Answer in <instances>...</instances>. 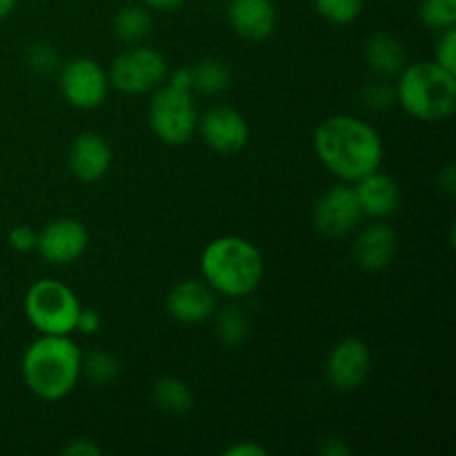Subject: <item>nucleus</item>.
<instances>
[{"mask_svg": "<svg viewBox=\"0 0 456 456\" xmlns=\"http://www.w3.org/2000/svg\"><path fill=\"white\" fill-rule=\"evenodd\" d=\"M314 151L325 169L343 183L361 181L383 163V141L377 129L347 114L330 116L316 127Z\"/></svg>", "mask_w": 456, "mask_h": 456, "instance_id": "1", "label": "nucleus"}, {"mask_svg": "<svg viewBox=\"0 0 456 456\" xmlns=\"http://www.w3.org/2000/svg\"><path fill=\"white\" fill-rule=\"evenodd\" d=\"M20 374L31 395L43 401H61L83 374V352L69 334H40L22 354Z\"/></svg>", "mask_w": 456, "mask_h": 456, "instance_id": "2", "label": "nucleus"}, {"mask_svg": "<svg viewBox=\"0 0 456 456\" xmlns=\"http://www.w3.org/2000/svg\"><path fill=\"white\" fill-rule=\"evenodd\" d=\"M200 274L216 294L243 298L261 285L265 261L261 249L243 236H221L203 249Z\"/></svg>", "mask_w": 456, "mask_h": 456, "instance_id": "3", "label": "nucleus"}, {"mask_svg": "<svg viewBox=\"0 0 456 456\" xmlns=\"http://www.w3.org/2000/svg\"><path fill=\"white\" fill-rule=\"evenodd\" d=\"M396 102L423 123H441L456 110V74L435 61L403 67L396 80Z\"/></svg>", "mask_w": 456, "mask_h": 456, "instance_id": "4", "label": "nucleus"}, {"mask_svg": "<svg viewBox=\"0 0 456 456\" xmlns=\"http://www.w3.org/2000/svg\"><path fill=\"white\" fill-rule=\"evenodd\" d=\"M80 301L69 285L53 279H40L27 289L25 314L27 321L40 334L76 332V321L80 314Z\"/></svg>", "mask_w": 456, "mask_h": 456, "instance_id": "5", "label": "nucleus"}, {"mask_svg": "<svg viewBox=\"0 0 456 456\" xmlns=\"http://www.w3.org/2000/svg\"><path fill=\"white\" fill-rule=\"evenodd\" d=\"M147 118L159 141H163L165 145L181 147L194 136L196 125H199V110H196L191 92L167 83L154 89Z\"/></svg>", "mask_w": 456, "mask_h": 456, "instance_id": "6", "label": "nucleus"}, {"mask_svg": "<svg viewBox=\"0 0 456 456\" xmlns=\"http://www.w3.org/2000/svg\"><path fill=\"white\" fill-rule=\"evenodd\" d=\"M107 76L110 85H114L118 92L145 94L154 92L167 80L169 65L156 49L134 45L114 58Z\"/></svg>", "mask_w": 456, "mask_h": 456, "instance_id": "7", "label": "nucleus"}, {"mask_svg": "<svg viewBox=\"0 0 456 456\" xmlns=\"http://www.w3.org/2000/svg\"><path fill=\"white\" fill-rule=\"evenodd\" d=\"M58 87L65 101L78 110H96L110 92V76L94 58L78 56L61 67Z\"/></svg>", "mask_w": 456, "mask_h": 456, "instance_id": "8", "label": "nucleus"}, {"mask_svg": "<svg viewBox=\"0 0 456 456\" xmlns=\"http://www.w3.org/2000/svg\"><path fill=\"white\" fill-rule=\"evenodd\" d=\"M314 227L328 239H341L354 232L363 218L359 196L352 183L334 185L316 200L314 205Z\"/></svg>", "mask_w": 456, "mask_h": 456, "instance_id": "9", "label": "nucleus"}, {"mask_svg": "<svg viewBox=\"0 0 456 456\" xmlns=\"http://www.w3.org/2000/svg\"><path fill=\"white\" fill-rule=\"evenodd\" d=\"M196 132L203 136L205 145L223 156L239 154L249 141V125L239 110L230 105H214L199 114Z\"/></svg>", "mask_w": 456, "mask_h": 456, "instance_id": "10", "label": "nucleus"}, {"mask_svg": "<svg viewBox=\"0 0 456 456\" xmlns=\"http://www.w3.org/2000/svg\"><path fill=\"white\" fill-rule=\"evenodd\" d=\"M372 372V354L361 338H343L330 350L325 361V377L330 386L341 392H354L365 386Z\"/></svg>", "mask_w": 456, "mask_h": 456, "instance_id": "11", "label": "nucleus"}, {"mask_svg": "<svg viewBox=\"0 0 456 456\" xmlns=\"http://www.w3.org/2000/svg\"><path fill=\"white\" fill-rule=\"evenodd\" d=\"M89 245V232L78 218H56L38 232L36 252L49 265H71Z\"/></svg>", "mask_w": 456, "mask_h": 456, "instance_id": "12", "label": "nucleus"}, {"mask_svg": "<svg viewBox=\"0 0 456 456\" xmlns=\"http://www.w3.org/2000/svg\"><path fill=\"white\" fill-rule=\"evenodd\" d=\"M167 314L185 325H199L216 314V292L205 281L187 279L167 294Z\"/></svg>", "mask_w": 456, "mask_h": 456, "instance_id": "13", "label": "nucleus"}, {"mask_svg": "<svg viewBox=\"0 0 456 456\" xmlns=\"http://www.w3.org/2000/svg\"><path fill=\"white\" fill-rule=\"evenodd\" d=\"M227 20L239 38L261 43L274 34L279 12L272 0H230Z\"/></svg>", "mask_w": 456, "mask_h": 456, "instance_id": "14", "label": "nucleus"}, {"mask_svg": "<svg viewBox=\"0 0 456 456\" xmlns=\"http://www.w3.org/2000/svg\"><path fill=\"white\" fill-rule=\"evenodd\" d=\"M111 167V147L101 134L85 132L69 147V172L80 183H96Z\"/></svg>", "mask_w": 456, "mask_h": 456, "instance_id": "15", "label": "nucleus"}, {"mask_svg": "<svg viewBox=\"0 0 456 456\" xmlns=\"http://www.w3.org/2000/svg\"><path fill=\"white\" fill-rule=\"evenodd\" d=\"M396 249H399L396 232L381 221L363 227L354 239V245H352L356 265L365 272L386 270L395 261Z\"/></svg>", "mask_w": 456, "mask_h": 456, "instance_id": "16", "label": "nucleus"}, {"mask_svg": "<svg viewBox=\"0 0 456 456\" xmlns=\"http://www.w3.org/2000/svg\"><path fill=\"white\" fill-rule=\"evenodd\" d=\"M356 196H359L363 216L387 218L399 209L401 205V187L390 174L377 172L368 174L361 181L354 183Z\"/></svg>", "mask_w": 456, "mask_h": 456, "instance_id": "17", "label": "nucleus"}, {"mask_svg": "<svg viewBox=\"0 0 456 456\" xmlns=\"http://www.w3.org/2000/svg\"><path fill=\"white\" fill-rule=\"evenodd\" d=\"M363 56L370 69L379 76H395L405 67V49L390 34H372L363 45Z\"/></svg>", "mask_w": 456, "mask_h": 456, "instance_id": "18", "label": "nucleus"}, {"mask_svg": "<svg viewBox=\"0 0 456 456\" xmlns=\"http://www.w3.org/2000/svg\"><path fill=\"white\" fill-rule=\"evenodd\" d=\"M111 29H114L116 38L123 43L141 45L154 29L151 9L142 7V4H127L114 16Z\"/></svg>", "mask_w": 456, "mask_h": 456, "instance_id": "19", "label": "nucleus"}, {"mask_svg": "<svg viewBox=\"0 0 456 456\" xmlns=\"http://www.w3.org/2000/svg\"><path fill=\"white\" fill-rule=\"evenodd\" d=\"M191 74V92L205 94V96H216L223 94L232 83L230 67L216 58H205L190 67Z\"/></svg>", "mask_w": 456, "mask_h": 456, "instance_id": "20", "label": "nucleus"}, {"mask_svg": "<svg viewBox=\"0 0 456 456\" xmlns=\"http://www.w3.org/2000/svg\"><path fill=\"white\" fill-rule=\"evenodd\" d=\"M154 401L167 414H185L194 405L190 386L176 377H163L154 383Z\"/></svg>", "mask_w": 456, "mask_h": 456, "instance_id": "21", "label": "nucleus"}, {"mask_svg": "<svg viewBox=\"0 0 456 456\" xmlns=\"http://www.w3.org/2000/svg\"><path fill=\"white\" fill-rule=\"evenodd\" d=\"M249 332V321L240 307L230 305L223 307L216 316V337L223 346L234 347L243 343V338Z\"/></svg>", "mask_w": 456, "mask_h": 456, "instance_id": "22", "label": "nucleus"}, {"mask_svg": "<svg viewBox=\"0 0 456 456\" xmlns=\"http://www.w3.org/2000/svg\"><path fill=\"white\" fill-rule=\"evenodd\" d=\"M419 18L430 29H452L456 25V0H421Z\"/></svg>", "mask_w": 456, "mask_h": 456, "instance_id": "23", "label": "nucleus"}, {"mask_svg": "<svg viewBox=\"0 0 456 456\" xmlns=\"http://www.w3.org/2000/svg\"><path fill=\"white\" fill-rule=\"evenodd\" d=\"M120 372V363L114 354L105 350H96L92 354L83 356V374L89 381L98 383V386H107L114 381Z\"/></svg>", "mask_w": 456, "mask_h": 456, "instance_id": "24", "label": "nucleus"}, {"mask_svg": "<svg viewBox=\"0 0 456 456\" xmlns=\"http://www.w3.org/2000/svg\"><path fill=\"white\" fill-rule=\"evenodd\" d=\"M314 9L332 25H350L363 12V0H314Z\"/></svg>", "mask_w": 456, "mask_h": 456, "instance_id": "25", "label": "nucleus"}, {"mask_svg": "<svg viewBox=\"0 0 456 456\" xmlns=\"http://www.w3.org/2000/svg\"><path fill=\"white\" fill-rule=\"evenodd\" d=\"M435 62L441 65L444 69L454 71L456 74V29L441 31V38L435 49Z\"/></svg>", "mask_w": 456, "mask_h": 456, "instance_id": "26", "label": "nucleus"}, {"mask_svg": "<svg viewBox=\"0 0 456 456\" xmlns=\"http://www.w3.org/2000/svg\"><path fill=\"white\" fill-rule=\"evenodd\" d=\"M36 240H38V232L31 230L29 225H16L9 232V248L20 254L36 252Z\"/></svg>", "mask_w": 456, "mask_h": 456, "instance_id": "27", "label": "nucleus"}, {"mask_svg": "<svg viewBox=\"0 0 456 456\" xmlns=\"http://www.w3.org/2000/svg\"><path fill=\"white\" fill-rule=\"evenodd\" d=\"M365 98V105H370L372 110H386L390 107L392 102H396V94L395 87H387V85L377 83V85H370L363 94Z\"/></svg>", "mask_w": 456, "mask_h": 456, "instance_id": "28", "label": "nucleus"}, {"mask_svg": "<svg viewBox=\"0 0 456 456\" xmlns=\"http://www.w3.org/2000/svg\"><path fill=\"white\" fill-rule=\"evenodd\" d=\"M101 325L102 319L96 310H92V307H80L78 321H76V330H78V332L96 334L98 330H101Z\"/></svg>", "mask_w": 456, "mask_h": 456, "instance_id": "29", "label": "nucleus"}, {"mask_svg": "<svg viewBox=\"0 0 456 456\" xmlns=\"http://www.w3.org/2000/svg\"><path fill=\"white\" fill-rule=\"evenodd\" d=\"M62 454L67 456H101L102 450L101 445H96L89 439H74L71 444H67L62 448Z\"/></svg>", "mask_w": 456, "mask_h": 456, "instance_id": "30", "label": "nucleus"}, {"mask_svg": "<svg viewBox=\"0 0 456 456\" xmlns=\"http://www.w3.org/2000/svg\"><path fill=\"white\" fill-rule=\"evenodd\" d=\"M225 456H267V448H263L261 444H254V441H245V444H236L232 448H227Z\"/></svg>", "mask_w": 456, "mask_h": 456, "instance_id": "31", "label": "nucleus"}, {"mask_svg": "<svg viewBox=\"0 0 456 456\" xmlns=\"http://www.w3.org/2000/svg\"><path fill=\"white\" fill-rule=\"evenodd\" d=\"M31 62H34V67H40V69H52V65L56 62V53L52 52L49 45H38V47L34 49Z\"/></svg>", "mask_w": 456, "mask_h": 456, "instance_id": "32", "label": "nucleus"}, {"mask_svg": "<svg viewBox=\"0 0 456 456\" xmlns=\"http://www.w3.org/2000/svg\"><path fill=\"white\" fill-rule=\"evenodd\" d=\"M321 454L323 456H346V454H350V448H347L346 441L338 439V436H328V439L321 444Z\"/></svg>", "mask_w": 456, "mask_h": 456, "instance_id": "33", "label": "nucleus"}, {"mask_svg": "<svg viewBox=\"0 0 456 456\" xmlns=\"http://www.w3.org/2000/svg\"><path fill=\"white\" fill-rule=\"evenodd\" d=\"M169 85L178 89H185V92H191V74L190 67H183V69H176L172 76H169Z\"/></svg>", "mask_w": 456, "mask_h": 456, "instance_id": "34", "label": "nucleus"}, {"mask_svg": "<svg viewBox=\"0 0 456 456\" xmlns=\"http://www.w3.org/2000/svg\"><path fill=\"white\" fill-rule=\"evenodd\" d=\"M142 3L151 12H174V9L183 7L187 0H142Z\"/></svg>", "mask_w": 456, "mask_h": 456, "instance_id": "35", "label": "nucleus"}, {"mask_svg": "<svg viewBox=\"0 0 456 456\" xmlns=\"http://www.w3.org/2000/svg\"><path fill=\"white\" fill-rule=\"evenodd\" d=\"M439 185L444 187L448 194H454V187H456V178H454V165H448L444 172L439 174Z\"/></svg>", "mask_w": 456, "mask_h": 456, "instance_id": "36", "label": "nucleus"}, {"mask_svg": "<svg viewBox=\"0 0 456 456\" xmlns=\"http://www.w3.org/2000/svg\"><path fill=\"white\" fill-rule=\"evenodd\" d=\"M18 0H0V20L7 16H12V12L16 9Z\"/></svg>", "mask_w": 456, "mask_h": 456, "instance_id": "37", "label": "nucleus"}]
</instances>
